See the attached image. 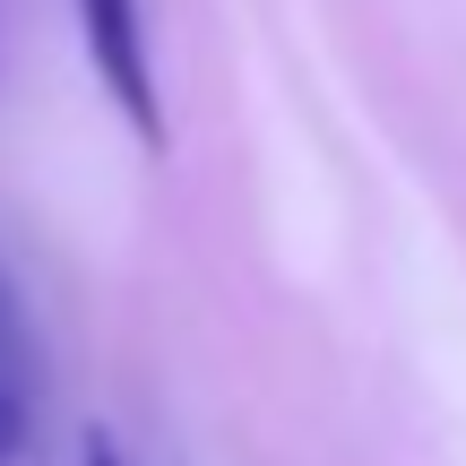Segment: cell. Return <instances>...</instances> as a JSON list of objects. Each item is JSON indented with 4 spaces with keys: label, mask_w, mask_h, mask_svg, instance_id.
I'll return each instance as SVG.
<instances>
[{
    "label": "cell",
    "mask_w": 466,
    "mask_h": 466,
    "mask_svg": "<svg viewBox=\"0 0 466 466\" xmlns=\"http://www.w3.org/2000/svg\"><path fill=\"white\" fill-rule=\"evenodd\" d=\"M86 466H121V450H113V441L96 432V441H86Z\"/></svg>",
    "instance_id": "cell-3"
},
{
    "label": "cell",
    "mask_w": 466,
    "mask_h": 466,
    "mask_svg": "<svg viewBox=\"0 0 466 466\" xmlns=\"http://www.w3.org/2000/svg\"><path fill=\"white\" fill-rule=\"evenodd\" d=\"M86 35V61H96L104 96L121 104L147 147H165V104H156V52H147V0H69Z\"/></svg>",
    "instance_id": "cell-1"
},
{
    "label": "cell",
    "mask_w": 466,
    "mask_h": 466,
    "mask_svg": "<svg viewBox=\"0 0 466 466\" xmlns=\"http://www.w3.org/2000/svg\"><path fill=\"white\" fill-rule=\"evenodd\" d=\"M26 432H35V337H26L9 268H0V466L26 450Z\"/></svg>",
    "instance_id": "cell-2"
}]
</instances>
